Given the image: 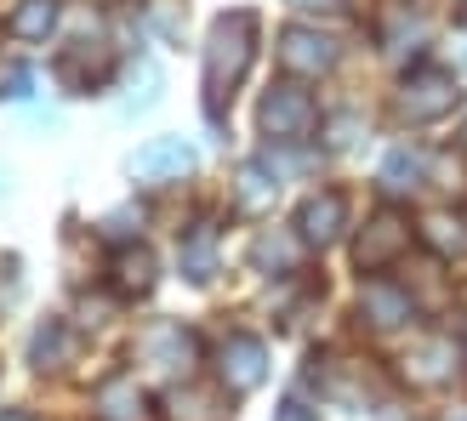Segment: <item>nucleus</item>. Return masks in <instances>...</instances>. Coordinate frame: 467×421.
I'll return each mask as SVG.
<instances>
[{
    "instance_id": "5",
    "label": "nucleus",
    "mask_w": 467,
    "mask_h": 421,
    "mask_svg": "<svg viewBox=\"0 0 467 421\" xmlns=\"http://www.w3.org/2000/svg\"><path fill=\"white\" fill-rule=\"evenodd\" d=\"M200 166V154L189 137H154V143H143L131 154V182H143V189H160V182H177V177H189Z\"/></svg>"
},
{
    "instance_id": "13",
    "label": "nucleus",
    "mask_w": 467,
    "mask_h": 421,
    "mask_svg": "<svg viewBox=\"0 0 467 421\" xmlns=\"http://www.w3.org/2000/svg\"><path fill=\"white\" fill-rule=\"evenodd\" d=\"M91 410H98V421H154V405L137 376H109L98 393H91Z\"/></svg>"
},
{
    "instance_id": "21",
    "label": "nucleus",
    "mask_w": 467,
    "mask_h": 421,
    "mask_svg": "<svg viewBox=\"0 0 467 421\" xmlns=\"http://www.w3.org/2000/svg\"><path fill=\"white\" fill-rule=\"evenodd\" d=\"M171 421H223V399L182 382V387H171Z\"/></svg>"
},
{
    "instance_id": "4",
    "label": "nucleus",
    "mask_w": 467,
    "mask_h": 421,
    "mask_svg": "<svg viewBox=\"0 0 467 421\" xmlns=\"http://www.w3.org/2000/svg\"><path fill=\"white\" fill-rule=\"evenodd\" d=\"M137 359H143L154 376H166V382H189V370H194V359H200V342H194V331H182V324H171V319H160V324H149L143 336H137Z\"/></svg>"
},
{
    "instance_id": "10",
    "label": "nucleus",
    "mask_w": 467,
    "mask_h": 421,
    "mask_svg": "<svg viewBox=\"0 0 467 421\" xmlns=\"http://www.w3.org/2000/svg\"><path fill=\"white\" fill-rule=\"evenodd\" d=\"M456 365H462V347H456V336H445V331H433V336H422L405 354V376L416 382V387H439V382H451L456 376Z\"/></svg>"
},
{
    "instance_id": "27",
    "label": "nucleus",
    "mask_w": 467,
    "mask_h": 421,
    "mask_svg": "<svg viewBox=\"0 0 467 421\" xmlns=\"http://www.w3.org/2000/svg\"><path fill=\"white\" fill-rule=\"evenodd\" d=\"M0 421H40L35 410H0Z\"/></svg>"
},
{
    "instance_id": "8",
    "label": "nucleus",
    "mask_w": 467,
    "mask_h": 421,
    "mask_svg": "<svg viewBox=\"0 0 467 421\" xmlns=\"http://www.w3.org/2000/svg\"><path fill=\"white\" fill-rule=\"evenodd\" d=\"M217 376L228 393H251V387H263L268 376V347L256 342V336H228L217 347Z\"/></svg>"
},
{
    "instance_id": "12",
    "label": "nucleus",
    "mask_w": 467,
    "mask_h": 421,
    "mask_svg": "<svg viewBox=\"0 0 467 421\" xmlns=\"http://www.w3.org/2000/svg\"><path fill=\"white\" fill-rule=\"evenodd\" d=\"M279 63H285L296 80H314L337 63V40H325L319 29H285L279 35Z\"/></svg>"
},
{
    "instance_id": "19",
    "label": "nucleus",
    "mask_w": 467,
    "mask_h": 421,
    "mask_svg": "<svg viewBox=\"0 0 467 421\" xmlns=\"http://www.w3.org/2000/svg\"><path fill=\"white\" fill-rule=\"evenodd\" d=\"M382 189H388V194H410V189H422V154H416L410 143L388 149V159H382Z\"/></svg>"
},
{
    "instance_id": "17",
    "label": "nucleus",
    "mask_w": 467,
    "mask_h": 421,
    "mask_svg": "<svg viewBox=\"0 0 467 421\" xmlns=\"http://www.w3.org/2000/svg\"><path fill=\"white\" fill-rule=\"evenodd\" d=\"M68 354H75V336H68L63 319H40L35 336H29V365L35 370H63Z\"/></svg>"
},
{
    "instance_id": "11",
    "label": "nucleus",
    "mask_w": 467,
    "mask_h": 421,
    "mask_svg": "<svg viewBox=\"0 0 467 421\" xmlns=\"http://www.w3.org/2000/svg\"><path fill=\"white\" fill-rule=\"evenodd\" d=\"M359 319L377 324V331H400V324L416 319V302L405 285H393V279H365L359 291Z\"/></svg>"
},
{
    "instance_id": "14",
    "label": "nucleus",
    "mask_w": 467,
    "mask_h": 421,
    "mask_svg": "<svg viewBox=\"0 0 467 421\" xmlns=\"http://www.w3.org/2000/svg\"><path fill=\"white\" fill-rule=\"evenodd\" d=\"M217 245H223V233H217L212 217H200V222L177 240V268H182V279H189V285H205V279L217 273Z\"/></svg>"
},
{
    "instance_id": "23",
    "label": "nucleus",
    "mask_w": 467,
    "mask_h": 421,
    "mask_svg": "<svg viewBox=\"0 0 467 421\" xmlns=\"http://www.w3.org/2000/svg\"><path fill=\"white\" fill-rule=\"evenodd\" d=\"M296 12H319V17H342L348 12V0H291Z\"/></svg>"
},
{
    "instance_id": "15",
    "label": "nucleus",
    "mask_w": 467,
    "mask_h": 421,
    "mask_svg": "<svg viewBox=\"0 0 467 421\" xmlns=\"http://www.w3.org/2000/svg\"><path fill=\"white\" fill-rule=\"evenodd\" d=\"M302 251H308V240L302 233H256L251 240V268L256 273H296L302 268Z\"/></svg>"
},
{
    "instance_id": "3",
    "label": "nucleus",
    "mask_w": 467,
    "mask_h": 421,
    "mask_svg": "<svg viewBox=\"0 0 467 421\" xmlns=\"http://www.w3.org/2000/svg\"><path fill=\"white\" fill-rule=\"evenodd\" d=\"M456 75L451 68H433V63H422V68H410L405 75V86H400V120H410V126H433V120H445V114L456 108Z\"/></svg>"
},
{
    "instance_id": "9",
    "label": "nucleus",
    "mask_w": 467,
    "mask_h": 421,
    "mask_svg": "<svg viewBox=\"0 0 467 421\" xmlns=\"http://www.w3.org/2000/svg\"><path fill=\"white\" fill-rule=\"evenodd\" d=\"M342 228H348V200L337 189H325V194H308L296 205V233L308 240V251H325V245H337L342 240Z\"/></svg>"
},
{
    "instance_id": "1",
    "label": "nucleus",
    "mask_w": 467,
    "mask_h": 421,
    "mask_svg": "<svg viewBox=\"0 0 467 421\" xmlns=\"http://www.w3.org/2000/svg\"><path fill=\"white\" fill-rule=\"evenodd\" d=\"M256 57V17L251 12H228L212 23L205 35V114L217 120L223 98H234V86L245 80V68Z\"/></svg>"
},
{
    "instance_id": "28",
    "label": "nucleus",
    "mask_w": 467,
    "mask_h": 421,
    "mask_svg": "<svg viewBox=\"0 0 467 421\" xmlns=\"http://www.w3.org/2000/svg\"><path fill=\"white\" fill-rule=\"evenodd\" d=\"M451 421H467V410H456V416H451Z\"/></svg>"
},
{
    "instance_id": "20",
    "label": "nucleus",
    "mask_w": 467,
    "mask_h": 421,
    "mask_svg": "<svg viewBox=\"0 0 467 421\" xmlns=\"http://www.w3.org/2000/svg\"><path fill=\"white\" fill-rule=\"evenodd\" d=\"M422 240L439 256H462L467 251V217H451V210H428L422 217Z\"/></svg>"
},
{
    "instance_id": "16",
    "label": "nucleus",
    "mask_w": 467,
    "mask_h": 421,
    "mask_svg": "<svg viewBox=\"0 0 467 421\" xmlns=\"http://www.w3.org/2000/svg\"><path fill=\"white\" fill-rule=\"evenodd\" d=\"M109 273H114V291H120L126 302H137V296L154 291V256H149L143 245H126V251L109 262Z\"/></svg>"
},
{
    "instance_id": "30",
    "label": "nucleus",
    "mask_w": 467,
    "mask_h": 421,
    "mask_svg": "<svg viewBox=\"0 0 467 421\" xmlns=\"http://www.w3.org/2000/svg\"><path fill=\"white\" fill-rule=\"evenodd\" d=\"M462 137H467V131H462Z\"/></svg>"
},
{
    "instance_id": "26",
    "label": "nucleus",
    "mask_w": 467,
    "mask_h": 421,
    "mask_svg": "<svg viewBox=\"0 0 467 421\" xmlns=\"http://www.w3.org/2000/svg\"><path fill=\"white\" fill-rule=\"evenodd\" d=\"M0 98H29V68H12V75H6V91H0Z\"/></svg>"
},
{
    "instance_id": "29",
    "label": "nucleus",
    "mask_w": 467,
    "mask_h": 421,
    "mask_svg": "<svg viewBox=\"0 0 467 421\" xmlns=\"http://www.w3.org/2000/svg\"><path fill=\"white\" fill-rule=\"evenodd\" d=\"M382 421H405V416H382Z\"/></svg>"
},
{
    "instance_id": "22",
    "label": "nucleus",
    "mask_w": 467,
    "mask_h": 421,
    "mask_svg": "<svg viewBox=\"0 0 467 421\" xmlns=\"http://www.w3.org/2000/svg\"><path fill=\"white\" fill-rule=\"evenodd\" d=\"M274 194H279V177L268 159L240 166V210H263V205H274Z\"/></svg>"
},
{
    "instance_id": "25",
    "label": "nucleus",
    "mask_w": 467,
    "mask_h": 421,
    "mask_svg": "<svg viewBox=\"0 0 467 421\" xmlns=\"http://www.w3.org/2000/svg\"><path fill=\"white\" fill-rule=\"evenodd\" d=\"M274 421H319V416H314L308 405H296V399H285V405L274 410Z\"/></svg>"
},
{
    "instance_id": "18",
    "label": "nucleus",
    "mask_w": 467,
    "mask_h": 421,
    "mask_svg": "<svg viewBox=\"0 0 467 421\" xmlns=\"http://www.w3.org/2000/svg\"><path fill=\"white\" fill-rule=\"evenodd\" d=\"M57 17H63V0H17L12 17H6V29L17 40H46L57 29Z\"/></svg>"
},
{
    "instance_id": "24",
    "label": "nucleus",
    "mask_w": 467,
    "mask_h": 421,
    "mask_svg": "<svg viewBox=\"0 0 467 421\" xmlns=\"http://www.w3.org/2000/svg\"><path fill=\"white\" fill-rule=\"evenodd\" d=\"M131 222H143V217H131V210H114V217L103 222V233H109V240H126V233H131Z\"/></svg>"
},
{
    "instance_id": "2",
    "label": "nucleus",
    "mask_w": 467,
    "mask_h": 421,
    "mask_svg": "<svg viewBox=\"0 0 467 421\" xmlns=\"http://www.w3.org/2000/svg\"><path fill=\"white\" fill-rule=\"evenodd\" d=\"M256 120H263V131L274 137V143H308L314 126H319V103H314V91L302 80H274L263 91Z\"/></svg>"
},
{
    "instance_id": "7",
    "label": "nucleus",
    "mask_w": 467,
    "mask_h": 421,
    "mask_svg": "<svg viewBox=\"0 0 467 421\" xmlns=\"http://www.w3.org/2000/svg\"><path fill=\"white\" fill-rule=\"evenodd\" d=\"M109 75H114V57H109L103 40H75V46H63V52H57V86L75 91V98L109 86Z\"/></svg>"
},
{
    "instance_id": "6",
    "label": "nucleus",
    "mask_w": 467,
    "mask_h": 421,
    "mask_svg": "<svg viewBox=\"0 0 467 421\" xmlns=\"http://www.w3.org/2000/svg\"><path fill=\"white\" fill-rule=\"evenodd\" d=\"M405 251H410V222L400 210H377V217L365 222V233L354 240V262H359V273H382V268L400 262Z\"/></svg>"
}]
</instances>
